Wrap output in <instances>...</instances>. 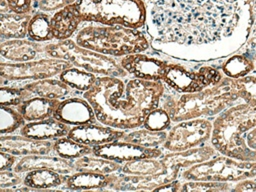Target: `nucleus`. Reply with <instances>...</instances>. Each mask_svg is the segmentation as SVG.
Here are the masks:
<instances>
[{
  "label": "nucleus",
  "mask_w": 256,
  "mask_h": 192,
  "mask_svg": "<svg viewBox=\"0 0 256 192\" xmlns=\"http://www.w3.org/2000/svg\"><path fill=\"white\" fill-rule=\"evenodd\" d=\"M153 49L185 61H211L235 53L252 26L247 0H143Z\"/></svg>",
  "instance_id": "1"
},
{
  "label": "nucleus",
  "mask_w": 256,
  "mask_h": 192,
  "mask_svg": "<svg viewBox=\"0 0 256 192\" xmlns=\"http://www.w3.org/2000/svg\"><path fill=\"white\" fill-rule=\"evenodd\" d=\"M165 92L162 81L114 76H97L82 96L94 109L98 123L120 130L141 127Z\"/></svg>",
  "instance_id": "2"
},
{
  "label": "nucleus",
  "mask_w": 256,
  "mask_h": 192,
  "mask_svg": "<svg viewBox=\"0 0 256 192\" xmlns=\"http://www.w3.org/2000/svg\"><path fill=\"white\" fill-rule=\"evenodd\" d=\"M239 99L218 114L213 122L212 146L221 154L243 161H256L246 144V133L256 127V77L235 79Z\"/></svg>",
  "instance_id": "3"
},
{
  "label": "nucleus",
  "mask_w": 256,
  "mask_h": 192,
  "mask_svg": "<svg viewBox=\"0 0 256 192\" xmlns=\"http://www.w3.org/2000/svg\"><path fill=\"white\" fill-rule=\"evenodd\" d=\"M163 106L171 120H185L213 116L221 113L239 99L235 79L226 77L219 83L194 93H181L179 96L168 94L162 96Z\"/></svg>",
  "instance_id": "4"
},
{
  "label": "nucleus",
  "mask_w": 256,
  "mask_h": 192,
  "mask_svg": "<svg viewBox=\"0 0 256 192\" xmlns=\"http://www.w3.org/2000/svg\"><path fill=\"white\" fill-rule=\"evenodd\" d=\"M72 39L84 48L112 57L143 53L151 46L142 29L96 22H83Z\"/></svg>",
  "instance_id": "5"
},
{
  "label": "nucleus",
  "mask_w": 256,
  "mask_h": 192,
  "mask_svg": "<svg viewBox=\"0 0 256 192\" xmlns=\"http://www.w3.org/2000/svg\"><path fill=\"white\" fill-rule=\"evenodd\" d=\"M74 6L83 22L134 29L145 27L146 7L143 0H77Z\"/></svg>",
  "instance_id": "6"
},
{
  "label": "nucleus",
  "mask_w": 256,
  "mask_h": 192,
  "mask_svg": "<svg viewBox=\"0 0 256 192\" xmlns=\"http://www.w3.org/2000/svg\"><path fill=\"white\" fill-rule=\"evenodd\" d=\"M45 48L49 57L68 60L73 66L99 76L125 78L129 75L115 57L84 48L72 38L46 42Z\"/></svg>",
  "instance_id": "7"
},
{
  "label": "nucleus",
  "mask_w": 256,
  "mask_h": 192,
  "mask_svg": "<svg viewBox=\"0 0 256 192\" xmlns=\"http://www.w3.org/2000/svg\"><path fill=\"white\" fill-rule=\"evenodd\" d=\"M180 176L185 181L235 182L256 177V161L216 156L184 169Z\"/></svg>",
  "instance_id": "8"
},
{
  "label": "nucleus",
  "mask_w": 256,
  "mask_h": 192,
  "mask_svg": "<svg viewBox=\"0 0 256 192\" xmlns=\"http://www.w3.org/2000/svg\"><path fill=\"white\" fill-rule=\"evenodd\" d=\"M73 64L65 59L60 58H42L27 62H0L1 83L22 82L27 83L50 78L59 75L63 70L72 67Z\"/></svg>",
  "instance_id": "9"
},
{
  "label": "nucleus",
  "mask_w": 256,
  "mask_h": 192,
  "mask_svg": "<svg viewBox=\"0 0 256 192\" xmlns=\"http://www.w3.org/2000/svg\"><path fill=\"white\" fill-rule=\"evenodd\" d=\"M222 80V74L210 66L194 71L179 64H168L162 81L178 93H194L215 85Z\"/></svg>",
  "instance_id": "10"
},
{
  "label": "nucleus",
  "mask_w": 256,
  "mask_h": 192,
  "mask_svg": "<svg viewBox=\"0 0 256 192\" xmlns=\"http://www.w3.org/2000/svg\"><path fill=\"white\" fill-rule=\"evenodd\" d=\"M213 124L204 118L178 122L167 133L163 148L168 152H182L204 146L211 139Z\"/></svg>",
  "instance_id": "11"
},
{
  "label": "nucleus",
  "mask_w": 256,
  "mask_h": 192,
  "mask_svg": "<svg viewBox=\"0 0 256 192\" xmlns=\"http://www.w3.org/2000/svg\"><path fill=\"white\" fill-rule=\"evenodd\" d=\"M93 154L122 164L124 162L126 163L144 158L160 157L162 155V149L159 147L147 148L123 140H116L94 146Z\"/></svg>",
  "instance_id": "12"
},
{
  "label": "nucleus",
  "mask_w": 256,
  "mask_h": 192,
  "mask_svg": "<svg viewBox=\"0 0 256 192\" xmlns=\"http://www.w3.org/2000/svg\"><path fill=\"white\" fill-rule=\"evenodd\" d=\"M119 61L128 74L135 78L154 81H162L169 64L160 58L142 53L122 56Z\"/></svg>",
  "instance_id": "13"
},
{
  "label": "nucleus",
  "mask_w": 256,
  "mask_h": 192,
  "mask_svg": "<svg viewBox=\"0 0 256 192\" xmlns=\"http://www.w3.org/2000/svg\"><path fill=\"white\" fill-rule=\"evenodd\" d=\"M46 42H36L30 39H9L1 41V61L27 62L42 58H51L46 52Z\"/></svg>",
  "instance_id": "14"
},
{
  "label": "nucleus",
  "mask_w": 256,
  "mask_h": 192,
  "mask_svg": "<svg viewBox=\"0 0 256 192\" xmlns=\"http://www.w3.org/2000/svg\"><path fill=\"white\" fill-rule=\"evenodd\" d=\"M53 117L71 126L98 122L93 107L84 97H68L62 99Z\"/></svg>",
  "instance_id": "15"
},
{
  "label": "nucleus",
  "mask_w": 256,
  "mask_h": 192,
  "mask_svg": "<svg viewBox=\"0 0 256 192\" xmlns=\"http://www.w3.org/2000/svg\"><path fill=\"white\" fill-rule=\"evenodd\" d=\"M125 133V130L115 129L101 123H89L71 127L67 137L79 143L94 147L112 141L121 140Z\"/></svg>",
  "instance_id": "16"
},
{
  "label": "nucleus",
  "mask_w": 256,
  "mask_h": 192,
  "mask_svg": "<svg viewBox=\"0 0 256 192\" xmlns=\"http://www.w3.org/2000/svg\"><path fill=\"white\" fill-rule=\"evenodd\" d=\"M0 151L16 156L52 154L55 153L54 140H37L23 135H1Z\"/></svg>",
  "instance_id": "17"
},
{
  "label": "nucleus",
  "mask_w": 256,
  "mask_h": 192,
  "mask_svg": "<svg viewBox=\"0 0 256 192\" xmlns=\"http://www.w3.org/2000/svg\"><path fill=\"white\" fill-rule=\"evenodd\" d=\"M34 169H50L63 175H70L76 172L72 160L62 158L57 154L22 156L12 168L18 173H26Z\"/></svg>",
  "instance_id": "18"
},
{
  "label": "nucleus",
  "mask_w": 256,
  "mask_h": 192,
  "mask_svg": "<svg viewBox=\"0 0 256 192\" xmlns=\"http://www.w3.org/2000/svg\"><path fill=\"white\" fill-rule=\"evenodd\" d=\"M70 129L71 125L50 117L44 120L26 123L21 127L20 134L37 140H56L67 136Z\"/></svg>",
  "instance_id": "19"
},
{
  "label": "nucleus",
  "mask_w": 256,
  "mask_h": 192,
  "mask_svg": "<svg viewBox=\"0 0 256 192\" xmlns=\"http://www.w3.org/2000/svg\"><path fill=\"white\" fill-rule=\"evenodd\" d=\"M82 23V18L74 4L55 11L51 16V28L54 40L72 38Z\"/></svg>",
  "instance_id": "20"
},
{
  "label": "nucleus",
  "mask_w": 256,
  "mask_h": 192,
  "mask_svg": "<svg viewBox=\"0 0 256 192\" xmlns=\"http://www.w3.org/2000/svg\"><path fill=\"white\" fill-rule=\"evenodd\" d=\"M117 172L101 174L95 172L76 171L67 176L64 186L65 189L68 190L111 189L114 183L116 182Z\"/></svg>",
  "instance_id": "21"
},
{
  "label": "nucleus",
  "mask_w": 256,
  "mask_h": 192,
  "mask_svg": "<svg viewBox=\"0 0 256 192\" xmlns=\"http://www.w3.org/2000/svg\"><path fill=\"white\" fill-rule=\"evenodd\" d=\"M60 101L58 99L35 96L21 102L16 106V109L23 115L26 121H39L53 117Z\"/></svg>",
  "instance_id": "22"
},
{
  "label": "nucleus",
  "mask_w": 256,
  "mask_h": 192,
  "mask_svg": "<svg viewBox=\"0 0 256 192\" xmlns=\"http://www.w3.org/2000/svg\"><path fill=\"white\" fill-rule=\"evenodd\" d=\"M33 14L9 11L0 13L1 41L9 39H23L27 37L28 25Z\"/></svg>",
  "instance_id": "23"
},
{
  "label": "nucleus",
  "mask_w": 256,
  "mask_h": 192,
  "mask_svg": "<svg viewBox=\"0 0 256 192\" xmlns=\"http://www.w3.org/2000/svg\"><path fill=\"white\" fill-rule=\"evenodd\" d=\"M23 87L30 93L31 97L39 96L49 99H65L66 96L73 94L74 89L64 83L60 79L44 78L35 80L23 85Z\"/></svg>",
  "instance_id": "24"
},
{
  "label": "nucleus",
  "mask_w": 256,
  "mask_h": 192,
  "mask_svg": "<svg viewBox=\"0 0 256 192\" xmlns=\"http://www.w3.org/2000/svg\"><path fill=\"white\" fill-rule=\"evenodd\" d=\"M67 176L50 169H34L26 172L24 184L35 190L58 188L65 184Z\"/></svg>",
  "instance_id": "25"
},
{
  "label": "nucleus",
  "mask_w": 256,
  "mask_h": 192,
  "mask_svg": "<svg viewBox=\"0 0 256 192\" xmlns=\"http://www.w3.org/2000/svg\"><path fill=\"white\" fill-rule=\"evenodd\" d=\"M73 165L75 167V171L78 172H95L101 174H109L121 171L123 166L121 163L94 154L74 159Z\"/></svg>",
  "instance_id": "26"
},
{
  "label": "nucleus",
  "mask_w": 256,
  "mask_h": 192,
  "mask_svg": "<svg viewBox=\"0 0 256 192\" xmlns=\"http://www.w3.org/2000/svg\"><path fill=\"white\" fill-rule=\"evenodd\" d=\"M52 13L37 11L33 14L29 25L27 37L36 42H50L54 40L51 28Z\"/></svg>",
  "instance_id": "27"
},
{
  "label": "nucleus",
  "mask_w": 256,
  "mask_h": 192,
  "mask_svg": "<svg viewBox=\"0 0 256 192\" xmlns=\"http://www.w3.org/2000/svg\"><path fill=\"white\" fill-rule=\"evenodd\" d=\"M97 76L99 75L72 66L63 70L59 74V79L69 85L72 89L80 92H85L93 86L97 79Z\"/></svg>",
  "instance_id": "28"
},
{
  "label": "nucleus",
  "mask_w": 256,
  "mask_h": 192,
  "mask_svg": "<svg viewBox=\"0 0 256 192\" xmlns=\"http://www.w3.org/2000/svg\"><path fill=\"white\" fill-rule=\"evenodd\" d=\"M167 133L163 131H152L146 128L136 129L131 132H126L121 140L137 144L147 148H157L163 145L167 138Z\"/></svg>",
  "instance_id": "29"
},
{
  "label": "nucleus",
  "mask_w": 256,
  "mask_h": 192,
  "mask_svg": "<svg viewBox=\"0 0 256 192\" xmlns=\"http://www.w3.org/2000/svg\"><path fill=\"white\" fill-rule=\"evenodd\" d=\"M54 152L62 158L73 161L74 159L93 154V147L64 136L54 140Z\"/></svg>",
  "instance_id": "30"
},
{
  "label": "nucleus",
  "mask_w": 256,
  "mask_h": 192,
  "mask_svg": "<svg viewBox=\"0 0 256 192\" xmlns=\"http://www.w3.org/2000/svg\"><path fill=\"white\" fill-rule=\"evenodd\" d=\"M253 61L244 55H233L223 65L224 74L233 79L242 78L254 69Z\"/></svg>",
  "instance_id": "31"
},
{
  "label": "nucleus",
  "mask_w": 256,
  "mask_h": 192,
  "mask_svg": "<svg viewBox=\"0 0 256 192\" xmlns=\"http://www.w3.org/2000/svg\"><path fill=\"white\" fill-rule=\"evenodd\" d=\"M23 115L12 106H1L0 112V133L1 135L11 134L25 125Z\"/></svg>",
  "instance_id": "32"
},
{
  "label": "nucleus",
  "mask_w": 256,
  "mask_h": 192,
  "mask_svg": "<svg viewBox=\"0 0 256 192\" xmlns=\"http://www.w3.org/2000/svg\"><path fill=\"white\" fill-rule=\"evenodd\" d=\"M32 98L30 93L22 86H1L0 89V104L1 106L16 107L24 100Z\"/></svg>",
  "instance_id": "33"
},
{
  "label": "nucleus",
  "mask_w": 256,
  "mask_h": 192,
  "mask_svg": "<svg viewBox=\"0 0 256 192\" xmlns=\"http://www.w3.org/2000/svg\"><path fill=\"white\" fill-rule=\"evenodd\" d=\"M232 190L227 182H216V181H198L189 180L181 183L180 191H197V192H215V191H226Z\"/></svg>",
  "instance_id": "34"
},
{
  "label": "nucleus",
  "mask_w": 256,
  "mask_h": 192,
  "mask_svg": "<svg viewBox=\"0 0 256 192\" xmlns=\"http://www.w3.org/2000/svg\"><path fill=\"white\" fill-rule=\"evenodd\" d=\"M171 121L168 112L162 107H157L147 115L143 127L152 131H163L170 126Z\"/></svg>",
  "instance_id": "35"
},
{
  "label": "nucleus",
  "mask_w": 256,
  "mask_h": 192,
  "mask_svg": "<svg viewBox=\"0 0 256 192\" xmlns=\"http://www.w3.org/2000/svg\"><path fill=\"white\" fill-rule=\"evenodd\" d=\"M26 173H18L14 170L0 171V189H9L24 185Z\"/></svg>",
  "instance_id": "36"
},
{
  "label": "nucleus",
  "mask_w": 256,
  "mask_h": 192,
  "mask_svg": "<svg viewBox=\"0 0 256 192\" xmlns=\"http://www.w3.org/2000/svg\"><path fill=\"white\" fill-rule=\"evenodd\" d=\"M77 0H40L35 3V8L37 11L54 13L66 6L72 5Z\"/></svg>",
  "instance_id": "37"
},
{
  "label": "nucleus",
  "mask_w": 256,
  "mask_h": 192,
  "mask_svg": "<svg viewBox=\"0 0 256 192\" xmlns=\"http://www.w3.org/2000/svg\"><path fill=\"white\" fill-rule=\"evenodd\" d=\"M10 9L17 13L34 14L37 12L34 0H6Z\"/></svg>",
  "instance_id": "38"
},
{
  "label": "nucleus",
  "mask_w": 256,
  "mask_h": 192,
  "mask_svg": "<svg viewBox=\"0 0 256 192\" xmlns=\"http://www.w3.org/2000/svg\"><path fill=\"white\" fill-rule=\"evenodd\" d=\"M18 160V156L5 151H0V171L12 169Z\"/></svg>",
  "instance_id": "39"
},
{
  "label": "nucleus",
  "mask_w": 256,
  "mask_h": 192,
  "mask_svg": "<svg viewBox=\"0 0 256 192\" xmlns=\"http://www.w3.org/2000/svg\"><path fill=\"white\" fill-rule=\"evenodd\" d=\"M234 191H254L256 192V182L252 178H247L238 181L235 187H232Z\"/></svg>",
  "instance_id": "40"
},
{
  "label": "nucleus",
  "mask_w": 256,
  "mask_h": 192,
  "mask_svg": "<svg viewBox=\"0 0 256 192\" xmlns=\"http://www.w3.org/2000/svg\"><path fill=\"white\" fill-rule=\"evenodd\" d=\"M181 182L179 180H173L171 182L165 183L163 185H160L154 189V191H171V192H177L180 191Z\"/></svg>",
  "instance_id": "41"
},
{
  "label": "nucleus",
  "mask_w": 256,
  "mask_h": 192,
  "mask_svg": "<svg viewBox=\"0 0 256 192\" xmlns=\"http://www.w3.org/2000/svg\"><path fill=\"white\" fill-rule=\"evenodd\" d=\"M245 141L250 150L256 153V127L250 129L245 136Z\"/></svg>",
  "instance_id": "42"
},
{
  "label": "nucleus",
  "mask_w": 256,
  "mask_h": 192,
  "mask_svg": "<svg viewBox=\"0 0 256 192\" xmlns=\"http://www.w3.org/2000/svg\"><path fill=\"white\" fill-rule=\"evenodd\" d=\"M38 1H40V0H34V4H35L36 2H38Z\"/></svg>",
  "instance_id": "43"
},
{
  "label": "nucleus",
  "mask_w": 256,
  "mask_h": 192,
  "mask_svg": "<svg viewBox=\"0 0 256 192\" xmlns=\"http://www.w3.org/2000/svg\"><path fill=\"white\" fill-rule=\"evenodd\" d=\"M255 6H256V0H255Z\"/></svg>",
  "instance_id": "44"
}]
</instances>
